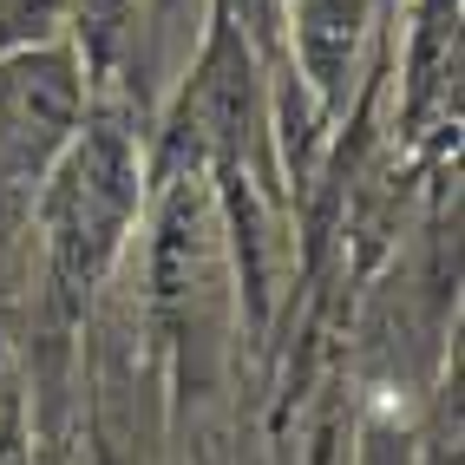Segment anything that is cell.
<instances>
[{
  "instance_id": "obj_1",
  "label": "cell",
  "mask_w": 465,
  "mask_h": 465,
  "mask_svg": "<svg viewBox=\"0 0 465 465\" xmlns=\"http://www.w3.org/2000/svg\"><path fill=\"white\" fill-rule=\"evenodd\" d=\"M125 210H132V164H125V144L118 138H92L66 183H59L53 197V250H59V269H66V282L92 275L105 256L118 230H125Z\"/></svg>"
},
{
  "instance_id": "obj_2",
  "label": "cell",
  "mask_w": 465,
  "mask_h": 465,
  "mask_svg": "<svg viewBox=\"0 0 465 465\" xmlns=\"http://www.w3.org/2000/svg\"><path fill=\"white\" fill-rule=\"evenodd\" d=\"M79 118V79L59 53H26L0 73V171L26 177L66 144Z\"/></svg>"
}]
</instances>
